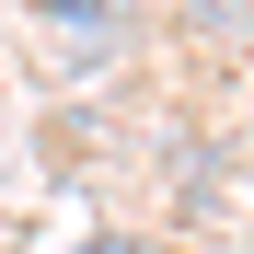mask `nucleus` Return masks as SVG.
<instances>
[{
  "instance_id": "1",
  "label": "nucleus",
  "mask_w": 254,
  "mask_h": 254,
  "mask_svg": "<svg viewBox=\"0 0 254 254\" xmlns=\"http://www.w3.org/2000/svg\"><path fill=\"white\" fill-rule=\"evenodd\" d=\"M93 254H139V243H127V231H104V243H93Z\"/></svg>"
}]
</instances>
